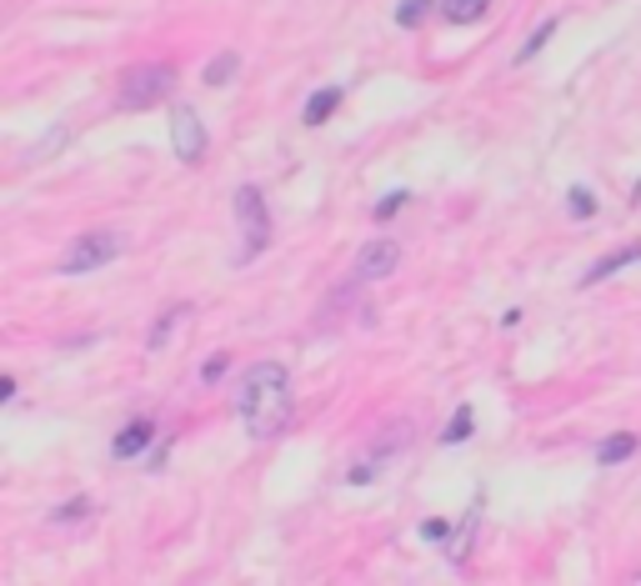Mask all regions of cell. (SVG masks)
I'll return each mask as SVG.
<instances>
[{
    "instance_id": "6da1fadb",
    "label": "cell",
    "mask_w": 641,
    "mask_h": 586,
    "mask_svg": "<svg viewBox=\"0 0 641 586\" xmlns=\"http://www.w3.org/2000/svg\"><path fill=\"white\" fill-rule=\"evenodd\" d=\"M236 411H240V426H246L256 441H270L290 426L296 416V391H290V371L280 361H256L246 366L236 386Z\"/></svg>"
},
{
    "instance_id": "7a4b0ae2",
    "label": "cell",
    "mask_w": 641,
    "mask_h": 586,
    "mask_svg": "<svg viewBox=\"0 0 641 586\" xmlns=\"http://www.w3.org/2000/svg\"><path fill=\"white\" fill-rule=\"evenodd\" d=\"M170 91H176V71H170L166 61H140L120 76V106H126V111H150V106H160Z\"/></svg>"
},
{
    "instance_id": "3957f363",
    "label": "cell",
    "mask_w": 641,
    "mask_h": 586,
    "mask_svg": "<svg viewBox=\"0 0 641 586\" xmlns=\"http://www.w3.org/2000/svg\"><path fill=\"white\" fill-rule=\"evenodd\" d=\"M236 226H240V261H250V256H260L270 246V211H266V196H260V186H240L236 191Z\"/></svg>"
},
{
    "instance_id": "277c9868",
    "label": "cell",
    "mask_w": 641,
    "mask_h": 586,
    "mask_svg": "<svg viewBox=\"0 0 641 586\" xmlns=\"http://www.w3.org/2000/svg\"><path fill=\"white\" fill-rule=\"evenodd\" d=\"M116 256H120V236L116 231H86L80 241L66 246V256H60V271H66V276H86V271L110 266Z\"/></svg>"
},
{
    "instance_id": "5b68a950",
    "label": "cell",
    "mask_w": 641,
    "mask_h": 586,
    "mask_svg": "<svg viewBox=\"0 0 641 586\" xmlns=\"http://www.w3.org/2000/svg\"><path fill=\"white\" fill-rule=\"evenodd\" d=\"M170 146H176V156L186 166H196L206 156V126H200V116L190 106H170Z\"/></svg>"
},
{
    "instance_id": "8992f818",
    "label": "cell",
    "mask_w": 641,
    "mask_h": 586,
    "mask_svg": "<svg viewBox=\"0 0 641 586\" xmlns=\"http://www.w3.org/2000/svg\"><path fill=\"white\" fill-rule=\"evenodd\" d=\"M396 266H401V246L391 236H376V241H366L356 251V281H386V276H396Z\"/></svg>"
},
{
    "instance_id": "52a82bcc",
    "label": "cell",
    "mask_w": 641,
    "mask_h": 586,
    "mask_svg": "<svg viewBox=\"0 0 641 586\" xmlns=\"http://www.w3.org/2000/svg\"><path fill=\"white\" fill-rule=\"evenodd\" d=\"M631 261H641V241H631V246H621V251L601 256V261L591 266L586 276H581V286H601V281H611V276H617V271H627Z\"/></svg>"
},
{
    "instance_id": "ba28073f",
    "label": "cell",
    "mask_w": 641,
    "mask_h": 586,
    "mask_svg": "<svg viewBox=\"0 0 641 586\" xmlns=\"http://www.w3.org/2000/svg\"><path fill=\"white\" fill-rule=\"evenodd\" d=\"M150 436H156V421H150V416H136V421L110 441V451H116V456H140L150 446Z\"/></svg>"
},
{
    "instance_id": "9c48e42d",
    "label": "cell",
    "mask_w": 641,
    "mask_h": 586,
    "mask_svg": "<svg viewBox=\"0 0 641 586\" xmlns=\"http://www.w3.org/2000/svg\"><path fill=\"white\" fill-rule=\"evenodd\" d=\"M341 96H346L341 86H326V91H316V96L306 101V111H300V121H306V126L331 121V116H336V106H341Z\"/></svg>"
},
{
    "instance_id": "30bf717a",
    "label": "cell",
    "mask_w": 641,
    "mask_h": 586,
    "mask_svg": "<svg viewBox=\"0 0 641 586\" xmlns=\"http://www.w3.org/2000/svg\"><path fill=\"white\" fill-rule=\"evenodd\" d=\"M486 11H491V0H441V16L451 26H476Z\"/></svg>"
},
{
    "instance_id": "8fae6325",
    "label": "cell",
    "mask_w": 641,
    "mask_h": 586,
    "mask_svg": "<svg viewBox=\"0 0 641 586\" xmlns=\"http://www.w3.org/2000/svg\"><path fill=\"white\" fill-rule=\"evenodd\" d=\"M631 451H637V436H631V431H617V436H607V441H601L596 461H601V466H621Z\"/></svg>"
},
{
    "instance_id": "7c38bea8",
    "label": "cell",
    "mask_w": 641,
    "mask_h": 586,
    "mask_svg": "<svg viewBox=\"0 0 641 586\" xmlns=\"http://www.w3.org/2000/svg\"><path fill=\"white\" fill-rule=\"evenodd\" d=\"M236 71H240V56L236 51H220L216 61L206 66V86H230V81H236Z\"/></svg>"
},
{
    "instance_id": "4fadbf2b",
    "label": "cell",
    "mask_w": 641,
    "mask_h": 586,
    "mask_svg": "<svg viewBox=\"0 0 641 586\" xmlns=\"http://www.w3.org/2000/svg\"><path fill=\"white\" fill-rule=\"evenodd\" d=\"M476 522H481V496L471 501V511H466V522H461V532L451 536V556H456V562L471 552V532H476Z\"/></svg>"
},
{
    "instance_id": "5bb4252c",
    "label": "cell",
    "mask_w": 641,
    "mask_h": 586,
    "mask_svg": "<svg viewBox=\"0 0 641 586\" xmlns=\"http://www.w3.org/2000/svg\"><path fill=\"white\" fill-rule=\"evenodd\" d=\"M180 316H186V306H170V311L160 316L156 326H150V336H146V346H150V351H160V346L170 341V331H176V321H180Z\"/></svg>"
},
{
    "instance_id": "9a60e30c",
    "label": "cell",
    "mask_w": 641,
    "mask_h": 586,
    "mask_svg": "<svg viewBox=\"0 0 641 586\" xmlns=\"http://www.w3.org/2000/svg\"><path fill=\"white\" fill-rule=\"evenodd\" d=\"M471 431H476V426H471V406H456V416H451V421H446V431H441V441H446V446H461Z\"/></svg>"
},
{
    "instance_id": "2e32d148",
    "label": "cell",
    "mask_w": 641,
    "mask_h": 586,
    "mask_svg": "<svg viewBox=\"0 0 641 586\" xmlns=\"http://www.w3.org/2000/svg\"><path fill=\"white\" fill-rule=\"evenodd\" d=\"M556 26H561V21H541L536 31H531V41H526V46H521V51H516V61H521V66H526V61H536V51H541V46L551 41V36H556Z\"/></svg>"
},
{
    "instance_id": "e0dca14e",
    "label": "cell",
    "mask_w": 641,
    "mask_h": 586,
    "mask_svg": "<svg viewBox=\"0 0 641 586\" xmlns=\"http://www.w3.org/2000/svg\"><path fill=\"white\" fill-rule=\"evenodd\" d=\"M431 11V0H401L396 6V26H421V16Z\"/></svg>"
},
{
    "instance_id": "ac0fdd59",
    "label": "cell",
    "mask_w": 641,
    "mask_h": 586,
    "mask_svg": "<svg viewBox=\"0 0 641 586\" xmlns=\"http://www.w3.org/2000/svg\"><path fill=\"white\" fill-rule=\"evenodd\" d=\"M401 206H406V191H391V196H381V206H376V221H386V216H396Z\"/></svg>"
},
{
    "instance_id": "d6986e66",
    "label": "cell",
    "mask_w": 641,
    "mask_h": 586,
    "mask_svg": "<svg viewBox=\"0 0 641 586\" xmlns=\"http://www.w3.org/2000/svg\"><path fill=\"white\" fill-rule=\"evenodd\" d=\"M421 536H426V542H441V546H446V542H451V526L431 516V522H421Z\"/></svg>"
},
{
    "instance_id": "ffe728a7",
    "label": "cell",
    "mask_w": 641,
    "mask_h": 586,
    "mask_svg": "<svg viewBox=\"0 0 641 586\" xmlns=\"http://www.w3.org/2000/svg\"><path fill=\"white\" fill-rule=\"evenodd\" d=\"M591 206H596V201H591V191H586V186H576V191H571V216H581V221H586Z\"/></svg>"
},
{
    "instance_id": "44dd1931",
    "label": "cell",
    "mask_w": 641,
    "mask_h": 586,
    "mask_svg": "<svg viewBox=\"0 0 641 586\" xmlns=\"http://www.w3.org/2000/svg\"><path fill=\"white\" fill-rule=\"evenodd\" d=\"M86 511H90V501H86V496H76V501H66L56 511V522H76V516H86Z\"/></svg>"
}]
</instances>
